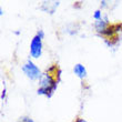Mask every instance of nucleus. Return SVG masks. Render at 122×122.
Instances as JSON below:
<instances>
[{"instance_id":"4","label":"nucleus","mask_w":122,"mask_h":122,"mask_svg":"<svg viewBox=\"0 0 122 122\" xmlns=\"http://www.w3.org/2000/svg\"><path fill=\"white\" fill-rule=\"evenodd\" d=\"M72 72L78 79L80 80H86L88 77V71H87V68L86 66H83L82 63H76L72 68Z\"/></svg>"},{"instance_id":"5","label":"nucleus","mask_w":122,"mask_h":122,"mask_svg":"<svg viewBox=\"0 0 122 122\" xmlns=\"http://www.w3.org/2000/svg\"><path fill=\"white\" fill-rule=\"evenodd\" d=\"M7 98V84L5 81H2V84H1V100L5 101Z\"/></svg>"},{"instance_id":"1","label":"nucleus","mask_w":122,"mask_h":122,"mask_svg":"<svg viewBox=\"0 0 122 122\" xmlns=\"http://www.w3.org/2000/svg\"><path fill=\"white\" fill-rule=\"evenodd\" d=\"M61 80V70L57 64L43 71L40 79L38 80V89L37 93L39 96L51 98L57 91L58 84Z\"/></svg>"},{"instance_id":"7","label":"nucleus","mask_w":122,"mask_h":122,"mask_svg":"<svg viewBox=\"0 0 122 122\" xmlns=\"http://www.w3.org/2000/svg\"><path fill=\"white\" fill-rule=\"evenodd\" d=\"M74 122H89L87 119H84V118H77V119L74 120Z\"/></svg>"},{"instance_id":"3","label":"nucleus","mask_w":122,"mask_h":122,"mask_svg":"<svg viewBox=\"0 0 122 122\" xmlns=\"http://www.w3.org/2000/svg\"><path fill=\"white\" fill-rule=\"evenodd\" d=\"M21 71L27 79H29L30 81H37V82L43 72V71H41L38 64L30 58H28L21 64Z\"/></svg>"},{"instance_id":"6","label":"nucleus","mask_w":122,"mask_h":122,"mask_svg":"<svg viewBox=\"0 0 122 122\" xmlns=\"http://www.w3.org/2000/svg\"><path fill=\"white\" fill-rule=\"evenodd\" d=\"M17 122H35L32 118L28 116H23V117H20L19 119L17 120Z\"/></svg>"},{"instance_id":"2","label":"nucleus","mask_w":122,"mask_h":122,"mask_svg":"<svg viewBox=\"0 0 122 122\" xmlns=\"http://www.w3.org/2000/svg\"><path fill=\"white\" fill-rule=\"evenodd\" d=\"M43 39L45 31L42 29L37 30L35 36L32 37L29 45V58L32 60H38L43 55Z\"/></svg>"}]
</instances>
